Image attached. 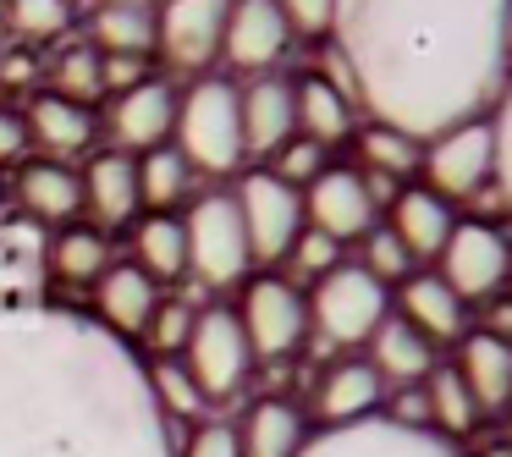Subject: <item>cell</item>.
I'll list each match as a JSON object with an SVG mask.
<instances>
[{
  "label": "cell",
  "instance_id": "1",
  "mask_svg": "<svg viewBox=\"0 0 512 457\" xmlns=\"http://www.w3.org/2000/svg\"><path fill=\"white\" fill-rule=\"evenodd\" d=\"M0 457H177L149 358L61 303L0 309Z\"/></svg>",
  "mask_w": 512,
  "mask_h": 457
},
{
  "label": "cell",
  "instance_id": "2",
  "mask_svg": "<svg viewBox=\"0 0 512 457\" xmlns=\"http://www.w3.org/2000/svg\"><path fill=\"white\" fill-rule=\"evenodd\" d=\"M331 50L358 111L435 138L496 105L507 67V0H336Z\"/></svg>",
  "mask_w": 512,
  "mask_h": 457
},
{
  "label": "cell",
  "instance_id": "3",
  "mask_svg": "<svg viewBox=\"0 0 512 457\" xmlns=\"http://www.w3.org/2000/svg\"><path fill=\"white\" fill-rule=\"evenodd\" d=\"M171 149L193 171H210V177H232L243 166L248 149H243V111H237L232 78H199L188 94H177Z\"/></svg>",
  "mask_w": 512,
  "mask_h": 457
},
{
  "label": "cell",
  "instance_id": "4",
  "mask_svg": "<svg viewBox=\"0 0 512 457\" xmlns=\"http://www.w3.org/2000/svg\"><path fill=\"white\" fill-rule=\"evenodd\" d=\"M303 298H309V331H320L331 347H364L391 314V292L364 265H347V259L325 270Z\"/></svg>",
  "mask_w": 512,
  "mask_h": 457
},
{
  "label": "cell",
  "instance_id": "5",
  "mask_svg": "<svg viewBox=\"0 0 512 457\" xmlns=\"http://www.w3.org/2000/svg\"><path fill=\"white\" fill-rule=\"evenodd\" d=\"M182 237H188V270L204 287H237L248 276V265H254L232 193H204V199H193V210L182 215Z\"/></svg>",
  "mask_w": 512,
  "mask_h": 457
},
{
  "label": "cell",
  "instance_id": "6",
  "mask_svg": "<svg viewBox=\"0 0 512 457\" xmlns=\"http://www.w3.org/2000/svg\"><path fill=\"white\" fill-rule=\"evenodd\" d=\"M182 364L199 380L204 402L237 397V391L248 386V375H254V347H248V336H243L237 309L210 303V309L193 314V336H188V347H182Z\"/></svg>",
  "mask_w": 512,
  "mask_h": 457
},
{
  "label": "cell",
  "instance_id": "7",
  "mask_svg": "<svg viewBox=\"0 0 512 457\" xmlns=\"http://www.w3.org/2000/svg\"><path fill=\"white\" fill-rule=\"evenodd\" d=\"M507 270H512V243L501 226L490 221H457L446 248L435 254V276L474 309L507 292Z\"/></svg>",
  "mask_w": 512,
  "mask_h": 457
},
{
  "label": "cell",
  "instance_id": "8",
  "mask_svg": "<svg viewBox=\"0 0 512 457\" xmlns=\"http://www.w3.org/2000/svg\"><path fill=\"white\" fill-rule=\"evenodd\" d=\"M232 199H237V215H243V232H248V254L259 265L287 259L298 232H303V193L287 188L276 171L259 166V171H243Z\"/></svg>",
  "mask_w": 512,
  "mask_h": 457
},
{
  "label": "cell",
  "instance_id": "9",
  "mask_svg": "<svg viewBox=\"0 0 512 457\" xmlns=\"http://www.w3.org/2000/svg\"><path fill=\"white\" fill-rule=\"evenodd\" d=\"M237 320H243V336H248V347H254V364L259 358L276 364V358L298 353L303 336H309V298L281 276H254L243 287Z\"/></svg>",
  "mask_w": 512,
  "mask_h": 457
},
{
  "label": "cell",
  "instance_id": "10",
  "mask_svg": "<svg viewBox=\"0 0 512 457\" xmlns=\"http://www.w3.org/2000/svg\"><path fill=\"white\" fill-rule=\"evenodd\" d=\"M419 171H424V188L441 193L446 204L479 199L490 188V122L474 116V122H457L446 133L424 138Z\"/></svg>",
  "mask_w": 512,
  "mask_h": 457
},
{
  "label": "cell",
  "instance_id": "11",
  "mask_svg": "<svg viewBox=\"0 0 512 457\" xmlns=\"http://www.w3.org/2000/svg\"><path fill=\"white\" fill-rule=\"evenodd\" d=\"M298 457H463L457 441H441L435 430H408L391 419H358L336 430H314Z\"/></svg>",
  "mask_w": 512,
  "mask_h": 457
},
{
  "label": "cell",
  "instance_id": "12",
  "mask_svg": "<svg viewBox=\"0 0 512 457\" xmlns=\"http://www.w3.org/2000/svg\"><path fill=\"white\" fill-rule=\"evenodd\" d=\"M232 0H155V50H166L171 67L204 72L221 61Z\"/></svg>",
  "mask_w": 512,
  "mask_h": 457
},
{
  "label": "cell",
  "instance_id": "13",
  "mask_svg": "<svg viewBox=\"0 0 512 457\" xmlns=\"http://www.w3.org/2000/svg\"><path fill=\"white\" fill-rule=\"evenodd\" d=\"M375 210L380 204L369 199V182L358 166H325L303 188V226L325 232L331 243H358L375 226Z\"/></svg>",
  "mask_w": 512,
  "mask_h": 457
},
{
  "label": "cell",
  "instance_id": "14",
  "mask_svg": "<svg viewBox=\"0 0 512 457\" xmlns=\"http://www.w3.org/2000/svg\"><path fill=\"white\" fill-rule=\"evenodd\" d=\"M292 45V28L281 17L276 0H232V17H226V39H221V61L237 72H254L265 78Z\"/></svg>",
  "mask_w": 512,
  "mask_h": 457
},
{
  "label": "cell",
  "instance_id": "15",
  "mask_svg": "<svg viewBox=\"0 0 512 457\" xmlns=\"http://www.w3.org/2000/svg\"><path fill=\"white\" fill-rule=\"evenodd\" d=\"M171 122H177V94L160 78H144L138 89L116 94L111 116H105V127H111L122 155H149V149L171 144Z\"/></svg>",
  "mask_w": 512,
  "mask_h": 457
},
{
  "label": "cell",
  "instance_id": "16",
  "mask_svg": "<svg viewBox=\"0 0 512 457\" xmlns=\"http://www.w3.org/2000/svg\"><path fill=\"white\" fill-rule=\"evenodd\" d=\"M45 248H50V232H45V226H34L28 215L0 221V309L45 303V287H50Z\"/></svg>",
  "mask_w": 512,
  "mask_h": 457
},
{
  "label": "cell",
  "instance_id": "17",
  "mask_svg": "<svg viewBox=\"0 0 512 457\" xmlns=\"http://www.w3.org/2000/svg\"><path fill=\"white\" fill-rule=\"evenodd\" d=\"M237 111H243V149L248 155H276L281 144L298 138V105H292V78H248L237 89Z\"/></svg>",
  "mask_w": 512,
  "mask_h": 457
},
{
  "label": "cell",
  "instance_id": "18",
  "mask_svg": "<svg viewBox=\"0 0 512 457\" xmlns=\"http://www.w3.org/2000/svg\"><path fill=\"white\" fill-rule=\"evenodd\" d=\"M380 402H386V386H380V375L369 369V358H336V364L320 369V380H314V419H320V430L375 419Z\"/></svg>",
  "mask_w": 512,
  "mask_h": 457
},
{
  "label": "cell",
  "instance_id": "19",
  "mask_svg": "<svg viewBox=\"0 0 512 457\" xmlns=\"http://www.w3.org/2000/svg\"><path fill=\"white\" fill-rule=\"evenodd\" d=\"M397 303H402L397 320H408L430 347H446V342H463L468 336V303L457 298L435 270H413L397 287Z\"/></svg>",
  "mask_w": 512,
  "mask_h": 457
},
{
  "label": "cell",
  "instance_id": "20",
  "mask_svg": "<svg viewBox=\"0 0 512 457\" xmlns=\"http://www.w3.org/2000/svg\"><path fill=\"white\" fill-rule=\"evenodd\" d=\"M155 309H160V287L133 265V259H127V265H111L94 281V320H100L105 331H116L122 342L144 336V325Z\"/></svg>",
  "mask_w": 512,
  "mask_h": 457
},
{
  "label": "cell",
  "instance_id": "21",
  "mask_svg": "<svg viewBox=\"0 0 512 457\" xmlns=\"http://www.w3.org/2000/svg\"><path fill=\"white\" fill-rule=\"evenodd\" d=\"M452 369L468 386V397L479 402V413H507L512 408V342L468 331L463 342H457Z\"/></svg>",
  "mask_w": 512,
  "mask_h": 457
},
{
  "label": "cell",
  "instance_id": "22",
  "mask_svg": "<svg viewBox=\"0 0 512 457\" xmlns=\"http://www.w3.org/2000/svg\"><path fill=\"white\" fill-rule=\"evenodd\" d=\"M386 226H391V237L413 254V265H419V259H435L446 248V237H452V226H457V204H446L441 193H430L424 182H413V188H402L397 199H391V221Z\"/></svg>",
  "mask_w": 512,
  "mask_h": 457
},
{
  "label": "cell",
  "instance_id": "23",
  "mask_svg": "<svg viewBox=\"0 0 512 457\" xmlns=\"http://www.w3.org/2000/svg\"><path fill=\"white\" fill-rule=\"evenodd\" d=\"M83 210L111 232V226H127L144 204H138V155H122V149H100L83 171Z\"/></svg>",
  "mask_w": 512,
  "mask_h": 457
},
{
  "label": "cell",
  "instance_id": "24",
  "mask_svg": "<svg viewBox=\"0 0 512 457\" xmlns=\"http://www.w3.org/2000/svg\"><path fill=\"white\" fill-rule=\"evenodd\" d=\"M23 122H28V144H39L45 155H83V149L94 144V133H100V116L89 111V105H78V100H67V94H34L28 100V111H23Z\"/></svg>",
  "mask_w": 512,
  "mask_h": 457
},
{
  "label": "cell",
  "instance_id": "25",
  "mask_svg": "<svg viewBox=\"0 0 512 457\" xmlns=\"http://www.w3.org/2000/svg\"><path fill=\"white\" fill-rule=\"evenodd\" d=\"M309 435L314 430H309L298 402L259 397V402H248V413L237 419V452L243 457H298Z\"/></svg>",
  "mask_w": 512,
  "mask_h": 457
},
{
  "label": "cell",
  "instance_id": "26",
  "mask_svg": "<svg viewBox=\"0 0 512 457\" xmlns=\"http://www.w3.org/2000/svg\"><path fill=\"white\" fill-rule=\"evenodd\" d=\"M17 199H23V215L34 226H61L83 210V182L78 171H67L61 160H28L17 171Z\"/></svg>",
  "mask_w": 512,
  "mask_h": 457
},
{
  "label": "cell",
  "instance_id": "27",
  "mask_svg": "<svg viewBox=\"0 0 512 457\" xmlns=\"http://www.w3.org/2000/svg\"><path fill=\"white\" fill-rule=\"evenodd\" d=\"M364 347H369V369L380 375V386H386V391L419 386V380L435 369V347L424 342L408 320H397V314H386V320H380V331L369 336Z\"/></svg>",
  "mask_w": 512,
  "mask_h": 457
},
{
  "label": "cell",
  "instance_id": "28",
  "mask_svg": "<svg viewBox=\"0 0 512 457\" xmlns=\"http://www.w3.org/2000/svg\"><path fill=\"white\" fill-rule=\"evenodd\" d=\"M292 105H298V138H309V144H320V149L347 144V138L358 133V105L347 100L342 89H331L320 72L292 83Z\"/></svg>",
  "mask_w": 512,
  "mask_h": 457
},
{
  "label": "cell",
  "instance_id": "29",
  "mask_svg": "<svg viewBox=\"0 0 512 457\" xmlns=\"http://www.w3.org/2000/svg\"><path fill=\"white\" fill-rule=\"evenodd\" d=\"M89 50L144 61L155 50V6H144V0H100L89 12Z\"/></svg>",
  "mask_w": 512,
  "mask_h": 457
},
{
  "label": "cell",
  "instance_id": "30",
  "mask_svg": "<svg viewBox=\"0 0 512 457\" xmlns=\"http://www.w3.org/2000/svg\"><path fill=\"white\" fill-rule=\"evenodd\" d=\"M45 265H50V281L94 287V281L111 270V243H105L100 226H61V232H50Z\"/></svg>",
  "mask_w": 512,
  "mask_h": 457
},
{
  "label": "cell",
  "instance_id": "31",
  "mask_svg": "<svg viewBox=\"0 0 512 457\" xmlns=\"http://www.w3.org/2000/svg\"><path fill=\"white\" fill-rule=\"evenodd\" d=\"M133 265L149 281H177L188 276V237H182V215H144L133 226Z\"/></svg>",
  "mask_w": 512,
  "mask_h": 457
},
{
  "label": "cell",
  "instance_id": "32",
  "mask_svg": "<svg viewBox=\"0 0 512 457\" xmlns=\"http://www.w3.org/2000/svg\"><path fill=\"white\" fill-rule=\"evenodd\" d=\"M353 144H358V160H364L369 177H386V182H397V188L419 171V155H424L419 138L397 133V127H386V122H364L353 133Z\"/></svg>",
  "mask_w": 512,
  "mask_h": 457
},
{
  "label": "cell",
  "instance_id": "33",
  "mask_svg": "<svg viewBox=\"0 0 512 457\" xmlns=\"http://www.w3.org/2000/svg\"><path fill=\"white\" fill-rule=\"evenodd\" d=\"M424 408H430V430L441 435V441H463L479 424V402L468 397V386L457 380L452 364H435L430 375H424Z\"/></svg>",
  "mask_w": 512,
  "mask_h": 457
},
{
  "label": "cell",
  "instance_id": "34",
  "mask_svg": "<svg viewBox=\"0 0 512 457\" xmlns=\"http://www.w3.org/2000/svg\"><path fill=\"white\" fill-rule=\"evenodd\" d=\"M193 188V166L171 144L138 155V204H149V215H171V204H182Z\"/></svg>",
  "mask_w": 512,
  "mask_h": 457
},
{
  "label": "cell",
  "instance_id": "35",
  "mask_svg": "<svg viewBox=\"0 0 512 457\" xmlns=\"http://www.w3.org/2000/svg\"><path fill=\"white\" fill-rule=\"evenodd\" d=\"M149 391H155L160 413H166L171 424H177V419H199V413L210 408L204 391H199V380L188 375L182 358H155V364H149Z\"/></svg>",
  "mask_w": 512,
  "mask_h": 457
},
{
  "label": "cell",
  "instance_id": "36",
  "mask_svg": "<svg viewBox=\"0 0 512 457\" xmlns=\"http://www.w3.org/2000/svg\"><path fill=\"white\" fill-rule=\"evenodd\" d=\"M485 122H490V182H496V193H501V210L512 215V78L501 83V94L485 111Z\"/></svg>",
  "mask_w": 512,
  "mask_h": 457
},
{
  "label": "cell",
  "instance_id": "37",
  "mask_svg": "<svg viewBox=\"0 0 512 457\" xmlns=\"http://www.w3.org/2000/svg\"><path fill=\"white\" fill-rule=\"evenodd\" d=\"M56 94H67V100H78V105H89V94H105V61H100V50H89V45L61 50V61H56Z\"/></svg>",
  "mask_w": 512,
  "mask_h": 457
},
{
  "label": "cell",
  "instance_id": "38",
  "mask_svg": "<svg viewBox=\"0 0 512 457\" xmlns=\"http://www.w3.org/2000/svg\"><path fill=\"white\" fill-rule=\"evenodd\" d=\"M358 243H364V259H358V265H364L380 287H391V281L402 287V281L413 276V254L397 243V237H391V226H369Z\"/></svg>",
  "mask_w": 512,
  "mask_h": 457
},
{
  "label": "cell",
  "instance_id": "39",
  "mask_svg": "<svg viewBox=\"0 0 512 457\" xmlns=\"http://www.w3.org/2000/svg\"><path fill=\"white\" fill-rule=\"evenodd\" d=\"M188 336H193V309L182 298H160V309L149 314V325H144L149 353H155V358H182Z\"/></svg>",
  "mask_w": 512,
  "mask_h": 457
},
{
  "label": "cell",
  "instance_id": "40",
  "mask_svg": "<svg viewBox=\"0 0 512 457\" xmlns=\"http://www.w3.org/2000/svg\"><path fill=\"white\" fill-rule=\"evenodd\" d=\"M6 12L23 39H61L72 28V0H6Z\"/></svg>",
  "mask_w": 512,
  "mask_h": 457
},
{
  "label": "cell",
  "instance_id": "41",
  "mask_svg": "<svg viewBox=\"0 0 512 457\" xmlns=\"http://www.w3.org/2000/svg\"><path fill=\"white\" fill-rule=\"evenodd\" d=\"M265 171H276V177L287 182V188H298V193H303V188H309V182L325 171V149H320V144H309V138H292V144H281V149H276V160H270Z\"/></svg>",
  "mask_w": 512,
  "mask_h": 457
},
{
  "label": "cell",
  "instance_id": "42",
  "mask_svg": "<svg viewBox=\"0 0 512 457\" xmlns=\"http://www.w3.org/2000/svg\"><path fill=\"white\" fill-rule=\"evenodd\" d=\"M292 270H298V276H309V281H320L325 270H336L342 265V243H331V237L325 232H314V226H303L298 232V243H292Z\"/></svg>",
  "mask_w": 512,
  "mask_h": 457
},
{
  "label": "cell",
  "instance_id": "43",
  "mask_svg": "<svg viewBox=\"0 0 512 457\" xmlns=\"http://www.w3.org/2000/svg\"><path fill=\"white\" fill-rule=\"evenodd\" d=\"M177 457H243L237 452V424L232 419H204L199 430L177 446Z\"/></svg>",
  "mask_w": 512,
  "mask_h": 457
},
{
  "label": "cell",
  "instance_id": "44",
  "mask_svg": "<svg viewBox=\"0 0 512 457\" xmlns=\"http://www.w3.org/2000/svg\"><path fill=\"white\" fill-rule=\"evenodd\" d=\"M276 6H281V17H287V28H292V34H309V39L331 34L336 0H276Z\"/></svg>",
  "mask_w": 512,
  "mask_h": 457
},
{
  "label": "cell",
  "instance_id": "45",
  "mask_svg": "<svg viewBox=\"0 0 512 457\" xmlns=\"http://www.w3.org/2000/svg\"><path fill=\"white\" fill-rule=\"evenodd\" d=\"M28 155V122L23 111H12V105H0V166H12V160Z\"/></svg>",
  "mask_w": 512,
  "mask_h": 457
},
{
  "label": "cell",
  "instance_id": "46",
  "mask_svg": "<svg viewBox=\"0 0 512 457\" xmlns=\"http://www.w3.org/2000/svg\"><path fill=\"white\" fill-rule=\"evenodd\" d=\"M485 325H479V331L485 336H501V342H512V292H501V298H490L485 303Z\"/></svg>",
  "mask_w": 512,
  "mask_h": 457
},
{
  "label": "cell",
  "instance_id": "47",
  "mask_svg": "<svg viewBox=\"0 0 512 457\" xmlns=\"http://www.w3.org/2000/svg\"><path fill=\"white\" fill-rule=\"evenodd\" d=\"M507 67H512V0H507Z\"/></svg>",
  "mask_w": 512,
  "mask_h": 457
},
{
  "label": "cell",
  "instance_id": "48",
  "mask_svg": "<svg viewBox=\"0 0 512 457\" xmlns=\"http://www.w3.org/2000/svg\"><path fill=\"white\" fill-rule=\"evenodd\" d=\"M479 457H512V446H490V452H479Z\"/></svg>",
  "mask_w": 512,
  "mask_h": 457
},
{
  "label": "cell",
  "instance_id": "49",
  "mask_svg": "<svg viewBox=\"0 0 512 457\" xmlns=\"http://www.w3.org/2000/svg\"><path fill=\"white\" fill-rule=\"evenodd\" d=\"M501 430H507V441H501V446H512V408H507V424H501Z\"/></svg>",
  "mask_w": 512,
  "mask_h": 457
},
{
  "label": "cell",
  "instance_id": "50",
  "mask_svg": "<svg viewBox=\"0 0 512 457\" xmlns=\"http://www.w3.org/2000/svg\"><path fill=\"white\" fill-rule=\"evenodd\" d=\"M507 292H512V270H507Z\"/></svg>",
  "mask_w": 512,
  "mask_h": 457
},
{
  "label": "cell",
  "instance_id": "51",
  "mask_svg": "<svg viewBox=\"0 0 512 457\" xmlns=\"http://www.w3.org/2000/svg\"><path fill=\"white\" fill-rule=\"evenodd\" d=\"M144 6H155V0H144Z\"/></svg>",
  "mask_w": 512,
  "mask_h": 457
}]
</instances>
